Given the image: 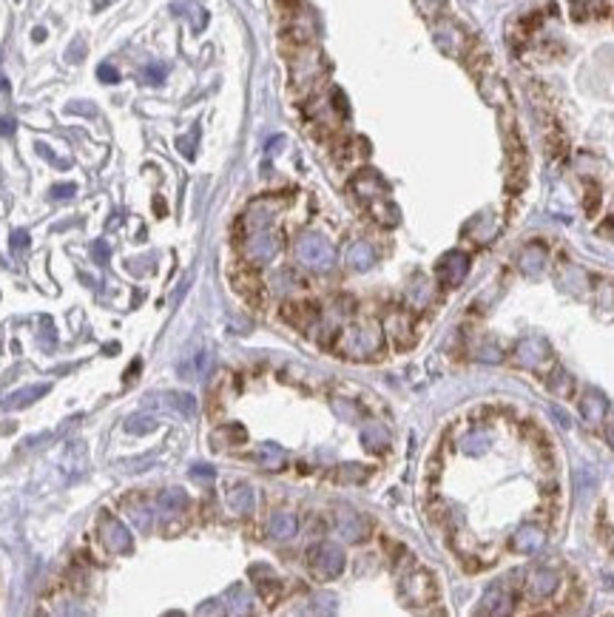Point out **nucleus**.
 Returning a JSON list of instances; mask_svg holds the SVG:
<instances>
[{
	"label": "nucleus",
	"instance_id": "32",
	"mask_svg": "<svg viewBox=\"0 0 614 617\" xmlns=\"http://www.w3.org/2000/svg\"><path fill=\"white\" fill-rule=\"evenodd\" d=\"M165 74H168V66L165 63H151V66H145V83H163L165 80Z\"/></svg>",
	"mask_w": 614,
	"mask_h": 617
},
{
	"label": "nucleus",
	"instance_id": "20",
	"mask_svg": "<svg viewBox=\"0 0 614 617\" xmlns=\"http://www.w3.org/2000/svg\"><path fill=\"white\" fill-rule=\"evenodd\" d=\"M157 506H160V512H165V515H177V512H183V509L188 506V495H185V489H177V486L163 489V492L157 495Z\"/></svg>",
	"mask_w": 614,
	"mask_h": 617
},
{
	"label": "nucleus",
	"instance_id": "38",
	"mask_svg": "<svg viewBox=\"0 0 614 617\" xmlns=\"http://www.w3.org/2000/svg\"><path fill=\"white\" fill-rule=\"evenodd\" d=\"M74 191H77V185L66 183V185H54V188H51V197H54V200H68V197H74Z\"/></svg>",
	"mask_w": 614,
	"mask_h": 617
},
{
	"label": "nucleus",
	"instance_id": "13",
	"mask_svg": "<svg viewBox=\"0 0 614 617\" xmlns=\"http://www.w3.org/2000/svg\"><path fill=\"white\" fill-rule=\"evenodd\" d=\"M225 504H227V509H230L233 515H250V512L256 509V492H253V486L239 484V486L227 489Z\"/></svg>",
	"mask_w": 614,
	"mask_h": 617
},
{
	"label": "nucleus",
	"instance_id": "35",
	"mask_svg": "<svg viewBox=\"0 0 614 617\" xmlns=\"http://www.w3.org/2000/svg\"><path fill=\"white\" fill-rule=\"evenodd\" d=\"M213 475H216V472H213V466H208V464H197V466L191 469V478H194V481H203V484H210Z\"/></svg>",
	"mask_w": 614,
	"mask_h": 617
},
{
	"label": "nucleus",
	"instance_id": "22",
	"mask_svg": "<svg viewBox=\"0 0 614 617\" xmlns=\"http://www.w3.org/2000/svg\"><path fill=\"white\" fill-rule=\"evenodd\" d=\"M362 441H364V447H367L370 452H382V449H387V444H390V432H387L382 424L370 421V424L362 429Z\"/></svg>",
	"mask_w": 614,
	"mask_h": 617
},
{
	"label": "nucleus",
	"instance_id": "8",
	"mask_svg": "<svg viewBox=\"0 0 614 617\" xmlns=\"http://www.w3.org/2000/svg\"><path fill=\"white\" fill-rule=\"evenodd\" d=\"M336 529L347 544H359V541L367 538V521L353 509H339L336 512Z\"/></svg>",
	"mask_w": 614,
	"mask_h": 617
},
{
	"label": "nucleus",
	"instance_id": "1",
	"mask_svg": "<svg viewBox=\"0 0 614 617\" xmlns=\"http://www.w3.org/2000/svg\"><path fill=\"white\" fill-rule=\"evenodd\" d=\"M350 185H353V194L359 197V203L370 210V216H373L379 225H384V228L399 225V216H401V213H399L396 203L390 200L387 183H384L373 168L359 171Z\"/></svg>",
	"mask_w": 614,
	"mask_h": 617
},
{
	"label": "nucleus",
	"instance_id": "5",
	"mask_svg": "<svg viewBox=\"0 0 614 617\" xmlns=\"http://www.w3.org/2000/svg\"><path fill=\"white\" fill-rule=\"evenodd\" d=\"M279 248H282L279 236H276L273 230L262 228V230H250V236H247V242H245V256H247L253 265H267V262L276 259Z\"/></svg>",
	"mask_w": 614,
	"mask_h": 617
},
{
	"label": "nucleus",
	"instance_id": "25",
	"mask_svg": "<svg viewBox=\"0 0 614 617\" xmlns=\"http://www.w3.org/2000/svg\"><path fill=\"white\" fill-rule=\"evenodd\" d=\"M253 458H256L265 469H282V464H285V449H282L279 444H262V447L253 452Z\"/></svg>",
	"mask_w": 614,
	"mask_h": 617
},
{
	"label": "nucleus",
	"instance_id": "2",
	"mask_svg": "<svg viewBox=\"0 0 614 617\" xmlns=\"http://www.w3.org/2000/svg\"><path fill=\"white\" fill-rule=\"evenodd\" d=\"M382 347H384V336H382V327L373 325V322L347 327L342 333V339H339V350L344 356H350V359H370Z\"/></svg>",
	"mask_w": 614,
	"mask_h": 617
},
{
	"label": "nucleus",
	"instance_id": "15",
	"mask_svg": "<svg viewBox=\"0 0 614 617\" xmlns=\"http://www.w3.org/2000/svg\"><path fill=\"white\" fill-rule=\"evenodd\" d=\"M276 210H279V203H276V200H259V203H253L250 210L245 213L247 230H262V228H267Z\"/></svg>",
	"mask_w": 614,
	"mask_h": 617
},
{
	"label": "nucleus",
	"instance_id": "18",
	"mask_svg": "<svg viewBox=\"0 0 614 617\" xmlns=\"http://www.w3.org/2000/svg\"><path fill=\"white\" fill-rule=\"evenodd\" d=\"M512 609V595L503 592L501 586H492L483 598H481V612L483 615H506Z\"/></svg>",
	"mask_w": 614,
	"mask_h": 617
},
{
	"label": "nucleus",
	"instance_id": "39",
	"mask_svg": "<svg viewBox=\"0 0 614 617\" xmlns=\"http://www.w3.org/2000/svg\"><path fill=\"white\" fill-rule=\"evenodd\" d=\"M91 250H94V259H97L100 265H103V262H108V245H106V242H94V248H91Z\"/></svg>",
	"mask_w": 614,
	"mask_h": 617
},
{
	"label": "nucleus",
	"instance_id": "29",
	"mask_svg": "<svg viewBox=\"0 0 614 617\" xmlns=\"http://www.w3.org/2000/svg\"><path fill=\"white\" fill-rule=\"evenodd\" d=\"M171 407L177 412H183L185 418H194L197 415V399L188 396V393H180V396H171Z\"/></svg>",
	"mask_w": 614,
	"mask_h": 617
},
{
	"label": "nucleus",
	"instance_id": "41",
	"mask_svg": "<svg viewBox=\"0 0 614 617\" xmlns=\"http://www.w3.org/2000/svg\"><path fill=\"white\" fill-rule=\"evenodd\" d=\"M11 131H14V120H11V117H0V134L9 137Z\"/></svg>",
	"mask_w": 614,
	"mask_h": 617
},
{
	"label": "nucleus",
	"instance_id": "3",
	"mask_svg": "<svg viewBox=\"0 0 614 617\" xmlns=\"http://www.w3.org/2000/svg\"><path fill=\"white\" fill-rule=\"evenodd\" d=\"M296 259L313 273H327L336 265V250L322 233H305L296 239Z\"/></svg>",
	"mask_w": 614,
	"mask_h": 617
},
{
	"label": "nucleus",
	"instance_id": "7",
	"mask_svg": "<svg viewBox=\"0 0 614 617\" xmlns=\"http://www.w3.org/2000/svg\"><path fill=\"white\" fill-rule=\"evenodd\" d=\"M100 535H103V544H106L108 552H114V555H131L134 538H131V532L126 529V524L117 521L114 515H106V518H103Z\"/></svg>",
	"mask_w": 614,
	"mask_h": 617
},
{
	"label": "nucleus",
	"instance_id": "23",
	"mask_svg": "<svg viewBox=\"0 0 614 617\" xmlns=\"http://www.w3.org/2000/svg\"><path fill=\"white\" fill-rule=\"evenodd\" d=\"M555 589H558V575H555V572H549V569H538V572H532L529 592H532L535 598H549Z\"/></svg>",
	"mask_w": 614,
	"mask_h": 617
},
{
	"label": "nucleus",
	"instance_id": "42",
	"mask_svg": "<svg viewBox=\"0 0 614 617\" xmlns=\"http://www.w3.org/2000/svg\"><path fill=\"white\" fill-rule=\"evenodd\" d=\"M606 438H609V444L614 449V421H609V427H606Z\"/></svg>",
	"mask_w": 614,
	"mask_h": 617
},
{
	"label": "nucleus",
	"instance_id": "21",
	"mask_svg": "<svg viewBox=\"0 0 614 617\" xmlns=\"http://www.w3.org/2000/svg\"><path fill=\"white\" fill-rule=\"evenodd\" d=\"M512 544H515V549L518 552H538L541 546H543V532L538 529V526H521L518 532H515V538H512Z\"/></svg>",
	"mask_w": 614,
	"mask_h": 617
},
{
	"label": "nucleus",
	"instance_id": "40",
	"mask_svg": "<svg viewBox=\"0 0 614 617\" xmlns=\"http://www.w3.org/2000/svg\"><path fill=\"white\" fill-rule=\"evenodd\" d=\"M26 245H29V233L26 230H14L11 233V248L17 250V248H26Z\"/></svg>",
	"mask_w": 614,
	"mask_h": 617
},
{
	"label": "nucleus",
	"instance_id": "16",
	"mask_svg": "<svg viewBox=\"0 0 614 617\" xmlns=\"http://www.w3.org/2000/svg\"><path fill=\"white\" fill-rule=\"evenodd\" d=\"M51 387L48 384H31V387H23V390H14L3 399V410H20V407H29L34 399L46 396Z\"/></svg>",
	"mask_w": 614,
	"mask_h": 617
},
{
	"label": "nucleus",
	"instance_id": "30",
	"mask_svg": "<svg viewBox=\"0 0 614 617\" xmlns=\"http://www.w3.org/2000/svg\"><path fill=\"white\" fill-rule=\"evenodd\" d=\"M549 390H552L555 396H566V393H572V376H566L563 370H558L555 376H549Z\"/></svg>",
	"mask_w": 614,
	"mask_h": 617
},
{
	"label": "nucleus",
	"instance_id": "19",
	"mask_svg": "<svg viewBox=\"0 0 614 617\" xmlns=\"http://www.w3.org/2000/svg\"><path fill=\"white\" fill-rule=\"evenodd\" d=\"M344 262H347L353 270H367V267H373V262H376V250H373L367 242H353V245L347 248V253H344Z\"/></svg>",
	"mask_w": 614,
	"mask_h": 617
},
{
	"label": "nucleus",
	"instance_id": "17",
	"mask_svg": "<svg viewBox=\"0 0 614 617\" xmlns=\"http://www.w3.org/2000/svg\"><path fill=\"white\" fill-rule=\"evenodd\" d=\"M296 529H299V521H296L293 512H273L270 521H267V532H270V538H276V541L293 538Z\"/></svg>",
	"mask_w": 614,
	"mask_h": 617
},
{
	"label": "nucleus",
	"instance_id": "36",
	"mask_svg": "<svg viewBox=\"0 0 614 617\" xmlns=\"http://www.w3.org/2000/svg\"><path fill=\"white\" fill-rule=\"evenodd\" d=\"M426 296H429V287H426L424 282H415V285L409 287V299H412L415 305H421V302H424Z\"/></svg>",
	"mask_w": 614,
	"mask_h": 617
},
{
	"label": "nucleus",
	"instance_id": "6",
	"mask_svg": "<svg viewBox=\"0 0 614 617\" xmlns=\"http://www.w3.org/2000/svg\"><path fill=\"white\" fill-rule=\"evenodd\" d=\"M469 273V256L464 250H449L438 259L435 265V276L444 287H458Z\"/></svg>",
	"mask_w": 614,
	"mask_h": 617
},
{
	"label": "nucleus",
	"instance_id": "12",
	"mask_svg": "<svg viewBox=\"0 0 614 617\" xmlns=\"http://www.w3.org/2000/svg\"><path fill=\"white\" fill-rule=\"evenodd\" d=\"M546 262H549V250H546L541 242H532V245H526V248L521 250V270H523L526 276H532V279L543 273Z\"/></svg>",
	"mask_w": 614,
	"mask_h": 617
},
{
	"label": "nucleus",
	"instance_id": "4",
	"mask_svg": "<svg viewBox=\"0 0 614 617\" xmlns=\"http://www.w3.org/2000/svg\"><path fill=\"white\" fill-rule=\"evenodd\" d=\"M307 564H310V569H313L316 578H322V581H333V578H339V575L344 572V552H342V546L324 541V544L310 546V552H307Z\"/></svg>",
	"mask_w": 614,
	"mask_h": 617
},
{
	"label": "nucleus",
	"instance_id": "24",
	"mask_svg": "<svg viewBox=\"0 0 614 617\" xmlns=\"http://www.w3.org/2000/svg\"><path fill=\"white\" fill-rule=\"evenodd\" d=\"M210 441H213V447H227V444H245V441H247V432H245V427H239V424H225V427L213 429Z\"/></svg>",
	"mask_w": 614,
	"mask_h": 617
},
{
	"label": "nucleus",
	"instance_id": "33",
	"mask_svg": "<svg viewBox=\"0 0 614 617\" xmlns=\"http://www.w3.org/2000/svg\"><path fill=\"white\" fill-rule=\"evenodd\" d=\"M418 11L426 14V17H435L438 11H444V0H415Z\"/></svg>",
	"mask_w": 614,
	"mask_h": 617
},
{
	"label": "nucleus",
	"instance_id": "27",
	"mask_svg": "<svg viewBox=\"0 0 614 617\" xmlns=\"http://www.w3.org/2000/svg\"><path fill=\"white\" fill-rule=\"evenodd\" d=\"M250 595L242 589V586H233L230 592H227V609L233 612V615H242V612H250Z\"/></svg>",
	"mask_w": 614,
	"mask_h": 617
},
{
	"label": "nucleus",
	"instance_id": "11",
	"mask_svg": "<svg viewBox=\"0 0 614 617\" xmlns=\"http://www.w3.org/2000/svg\"><path fill=\"white\" fill-rule=\"evenodd\" d=\"M543 359H549V345H546V339L529 336V339H523V342L518 345V362H521V364H526V367L535 370Z\"/></svg>",
	"mask_w": 614,
	"mask_h": 617
},
{
	"label": "nucleus",
	"instance_id": "26",
	"mask_svg": "<svg viewBox=\"0 0 614 617\" xmlns=\"http://www.w3.org/2000/svg\"><path fill=\"white\" fill-rule=\"evenodd\" d=\"M461 449L466 452V455H481V452H486L489 449V432H469L464 441H461Z\"/></svg>",
	"mask_w": 614,
	"mask_h": 617
},
{
	"label": "nucleus",
	"instance_id": "34",
	"mask_svg": "<svg viewBox=\"0 0 614 617\" xmlns=\"http://www.w3.org/2000/svg\"><path fill=\"white\" fill-rule=\"evenodd\" d=\"M364 478H367V472L359 469L356 464H347V466H342V472H339V481H364Z\"/></svg>",
	"mask_w": 614,
	"mask_h": 617
},
{
	"label": "nucleus",
	"instance_id": "31",
	"mask_svg": "<svg viewBox=\"0 0 614 617\" xmlns=\"http://www.w3.org/2000/svg\"><path fill=\"white\" fill-rule=\"evenodd\" d=\"M131 432H137V435H143V432H151L154 427H157V421L154 418H148V415H134V418H128V424H126Z\"/></svg>",
	"mask_w": 614,
	"mask_h": 617
},
{
	"label": "nucleus",
	"instance_id": "37",
	"mask_svg": "<svg viewBox=\"0 0 614 617\" xmlns=\"http://www.w3.org/2000/svg\"><path fill=\"white\" fill-rule=\"evenodd\" d=\"M97 77H100L103 83H120V74H117L114 66H100V68H97Z\"/></svg>",
	"mask_w": 614,
	"mask_h": 617
},
{
	"label": "nucleus",
	"instance_id": "10",
	"mask_svg": "<svg viewBox=\"0 0 614 617\" xmlns=\"http://www.w3.org/2000/svg\"><path fill=\"white\" fill-rule=\"evenodd\" d=\"M435 43H438V49L444 54L458 57L464 51V31L455 23H438L435 26Z\"/></svg>",
	"mask_w": 614,
	"mask_h": 617
},
{
	"label": "nucleus",
	"instance_id": "14",
	"mask_svg": "<svg viewBox=\"0 0 614 617\" xmlns=\"http://www.w3.org/2000/svg\"><path fill=\"white\" fill-rule=\"evenodd\" d=\"M606 412H609V399H606L603 393H598V390H586V396L580 399V415H583V421L600 424V421L606 418Z\"/></svg>",
	"mask_w": 614,
	"mask_h": 617
},
{
	"label": "nucleus",
	"instance_id": "28",
	"mask_svg": "<svg viewBox=\"0 0 614 617\" xmlns=\"http://www.w3.org/2000/svg\"><path fill=\"white\" fill-rule=\"evenodd\" d=\"M387 330L393 333V339H396L399 345H407L409 319L404 316V313H396V316H390V319H387Z\"/></svg>",
	"mask_w": 614,
	"mask_h": 617
},
{
	"label": "nucleus",
	"instance_id": "9",
	"mask_svg": "<svg viewBox=\"0 0 614 617\" xmlns=\"http://www.w3.org/2000/svg\"><path fill=\"white\" fill-rule=\"evenodd\" d=\"M404 595H407V601L412 606H424V603H429L435 598V583L424 572L409 575L407 581H404Z\"/></svg>",
	"mask_w": 614,
	"mask_h": 617
}]
</instances>
